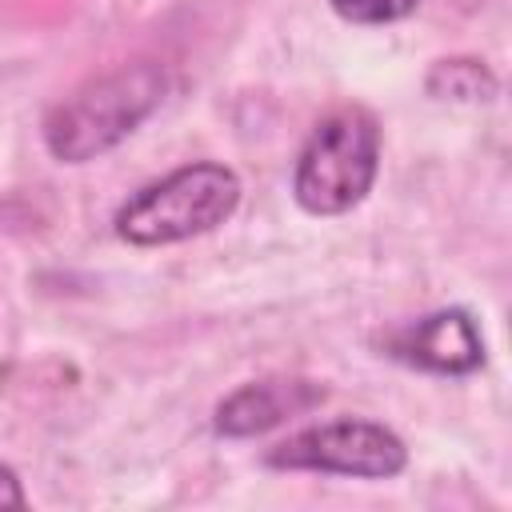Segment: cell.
Wrapping results in <instances>:
<instances>
[{
	"label": "cell",
	"mask_w": 512,
	"mask_h": 512,
	"mask_svg": "<svg viewBox=\"0 0 512 512\" xmlns=\"http://www.w3.org/2000/svg\"><path fill=\"white\" fill-rule=\"evenodd\" d=\"M240 204V176L216 160H196L140 188L120 212L116 232L136 248L180 244L224 224Z\"/></svg>",
	"instance_id": "obj_3"
},
{
	"label": "cell",
	"mask_w": 512,
	"mask_h": 512,
	"mask_svg": "<svg viewBox=\"0 0 512 512\" xmlns=\"http://www.w3.org/2000/svg\"><path fill=\"white\" fill-rule=\"evenodd\" d=\"M324 400V388L312 380H252L240 384L232 396L216 408V432L220 436H260L288 416L312 412Z\"/></svg>",
	"instance_id": "obj_6"
},
{
	"label": "cell",
	"mask_w": 512,
	"mask_h": 512,
	"mask_svg": "<svg viewBox=\"0 0 512 512\" xmlns=\"http://www.w3.org/2000/svg\"><path fill=\"white\" fill-rule=\"evenodd\" d=\"M380 172V124L368 108H336L304 140L292 168V196L312 216L356 208Z\"/></svg>",
	"instance_id": "obj_2"
},
{
	"label": "cell",
	"mask_w": 512,
	"mask_h": 512,
	"mask_svg": "<svg viewBox=\"0 0 512 512\" xmlns=\"http://www.w3.org/2000/svg\"><path fill=\"white\" fill-rule=\"evenodd\" d=\"M168 72L152 60L116 68L64 96L44 120V144L60 164H84L128 140L164 100Z\"/></svg>",
	"instance_id": "obj_1"
},
{
	"label": "cell",
	"mask_w": 512,
	"mask_h": 512,
	"mask_svg": "<svg viewBox=\"0 0 512 512\" xmlns=\"http://www.w3.org/2000/svg\"><path fill=\"white\" fill-rule=\"evenodd\" d=\"M428 92L440 100H492L496 80L480 60H440L428 72Z\"/></svg>",
	"instance_id": "obj_7"
},
{
	"label": "cell",
	"mask_w": 512,
	"mask_h": 512,
	"mask_svg": "<svg viewBox=\"0 0 512 512\" xmlns=\"http://www.w3.org/2000/svg\"><path fill=\"white\" fill-rule=\"evenodd\" d=\"M272 468H292V472H328V476H356V480H388L404 472L408 448L404 440L376 424V420H324L308 424L292 436H284L276 448L264 456Z\"/></svg>",
	"instance_id": "obj_4"
},
{
	"label": "cell",
	"mask_w": 512,
	"mask_h": 512,
	"mask_svg": "<svg viewBox=\"0 0 512 512\" xmlns=\"http://www.w3.org/2000/svg\"><path fill=\"white\" fill-rule=\"evenodd\" d=\"M24 504H28V496L16 480V472L8 464H0V508H24Z\"/></svg>",
	"instance_id": "obj_9"
},
{
	"label": "cell",
	"mask_w": 512,
	"mask_h": 512,
	"mask_svg": "<svg viewBox=\"0 0 512 512\" xmlns=\"http://www.w3.org/2000/svg\"><path fill=\"white\" fill-rule=\"evenodd\" d=\"M328 4L336 8V16L352 24H396L412 16L420 0H328Z\"/></svg>",
	"instance_id": "obj_8"
},
{
	"label": "cell",
	"mask_w": 512,
	"mask_h": 512,
	"mask_svg": "<svg viewBox=\"0 0 512 512\" xmlns=\"http://www.w3.org/2000/svg\"><path fill=\"white\" fill-rule=\"evenodd\" d=\"M384 348L392 360H404L420 372L436 376H468L484 364V340L468 312L444 308L432 316H420L408 328H396L384 336Z\"/></svg>",
	"instance_id": "obj_5"
}]
</instances>
